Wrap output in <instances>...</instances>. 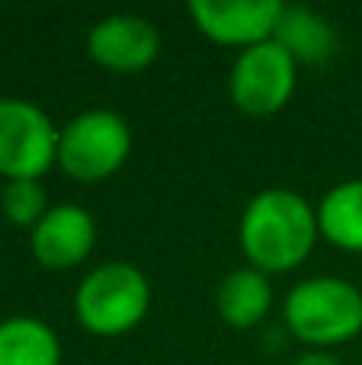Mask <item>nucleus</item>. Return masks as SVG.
<instances>
[{
	"mask_svg": "<svg viewBox=\"0 0 362 365\" xmlns=\"http://www.w3.org/2000/svg\"><path fill=\"white\" fill-rule=\"evenodd\" d=\"M318 240V205H311L295 189H260L250 195L237 221V244L244 259L269 279L305 266Z\"/></svg>",
	"mask_w": 362,
	"mask_h": 365,
	"instance_id": "nucleus-1",
	"label": "nucleus"
},
{
	"mask_svg": "<svg viewBox=\"0 0 362 365\" xmlns=\"http://www.w3.org/2000/svg\"><path fill=\"white\" fill-rule=\"evenodd\" d=\"M286 330L308 349H337L362 334V289L343 276H308L282 298Z\"/></svg>",
	"mask_w": 362,
	"mask_h": 365,
	"instance_id": "nucleus-2",
	"label": "nucleus"
},
{
	"mask_svg": "<svg viewBox=\"0 0 362 365\" xmlns=\"http://www.w3.org/2000/svg\"><path fill=\"white\" fill-rule=\"evenodd\" d=\"M151 311V282L132 263L109 259L77 282L74 317L90 336L115 340L138 327Z\"/></svg>",
	"mask_w": 362,
	"mask_h": 365,
	"instance_id": "nucleus-3",
	"label": "nucleus"
},
{
	"mask_svg": "<svg viewBox=\"0 0 362 365\" xmlns=\"http://www.w3.org/2000/svg\"><path fill=\"white\" fill-rule=\"evenodd\" d=\"M132 154V125L113 109H83L58 128V170L96 186L113 180Z\"/></svg>",
	"mask_w": 362,
	"mask_h": 365,
	"instance_id": "nucleus-4",
	"label": "nucleus"
},
{
	"mask_svg": "<svg viewBox=\"0 0 362 365\" xmlns=\"http://www.w3.org/2000/svg\"><path fill=\"white\" fill-rule=\"evenodd\" d=\"M58 167V125L38 103L0 96V180H42Z\"/></svg>",
	"mask_w": 362,
	"mask_h": 365,
	"instance_id": "nucleus-5",
	"label": "nucleus"
},
{
	"mask_svg": "<svg viewBox=\"0 0 362 365\" xmlns=\"http://www.w3.org/2000/svg\"><path fill=\"white\" fill-rule=\"evenodd\" d=\"M299 61L276 38L237 51L228 74V93L241 113L267 119L292 103L299 87Z\"/></svg>",
	"mask_w": 362,
	"mask_h": 365,
	"instance_id": "nucleus-6",
	"label": "nucleus"
},
{
	"mask_svg": "<svg viewBox=\"0 0 362 365\" xmlns=\"http://www.w3.org/2000/svg\"><path fill=\"white\" fill-rule=\"evenodd\" d=\"M282 10L279 0H192L190 19L209 42L247 51L276 36Z\"/></svg>",
	"mask_w": 362,
	"mask_h": 365,
	"instance_id": "nucleus-7",
	"label": "nucleus"
},
{
	"mask_svg": "<svg viewBox=\"0 0 362 365\" xmlns=\"http://www.w3.org/2000/svg\"><path fill=\"white\" fill-rule=\"evenodd\" d=\"M87 55L109 74H141L160 55V32L138 13H113L87 32Z\"/></svg>",
	"mask_w": 362,
	"mask_h": 365,
	"instance_id": "nucleus-8",
	"label": "nucleus"
},
{
	"mask_svg": "<svg viewBox=\"0 0 362 365\" xmlns=\"http://www.w3.org/2000/svg\"><path fill=\"white\" fill-rule=\"evenodd\" d=\"M96 218L74 202H55L45 218L29 231V250L38 266L68 272L87 263L96 250Z\"/></svg>",
	"mask_w": 362,
	"mask_h": 365,
	"instance_id": "nucleus-9",
	"label": "nucleus"
},
{
	"mask_svg": "<svg viewBox=\"0 0 362 365\" xmlns=\"http://www.w3.org/2000/svg\"><path fill=\"white\" fill-rule=\"evenodd\" d=\"M273 279L263 276L254 266L231 269L215 292V311L231 330H250L257 324H263L267 314L273 311Z\"/></svg>",
	"mask_w": 362,
	"mask_h": 365,
	"instance_id": "nucleus-10",
	"label": "nucleus"
},
{
	"mask_svg": "<svg viewBox=\"0 0 362 365\" xmlns=\"http://www.w3.org/2000/svg\"><path fill=\"white\" fill-rule=\"evenodd\" d=\"M276 42L299 61V68H314L333 58L337 51V29L324 13L311 6H289L282 10L279 26H276Z\"/></svg>",
	"mask_w": 362,
	"mask_h": 365,
	"instance_id": "nucleus-11",
	"label": "nucleus"
},
{
	"mask_svg": "<svg viewBox=\"0 0 362 365\" xmlns=\"http://www.w3.org/2000/svg\"><path fill=\"white\" fill-rule=\"evenodd\" d=\"M321 240L343 253H362V177L331 186L318 202Z\"/></svg>",
	"mask_w": 362,
	"mask_h": 365,
	"instance_id": "nucleus-12",
	"label": "nucleus"
},
{
	"mask_svg": "<svg viewBox=\"0 0 362 365\" xmlns=\"http://www.w3.org/2000/svg\"><path fill=\"white\" fill-rule=\"evenodd\" d=\"M64 349L58 334L38 317L0 321V365H61Z\"/></svg>",
	"mask_w": 362,
	"mask_h": 365,
	"instance_id": "nucleus-13",
	"label": "nucleus"
},
{
	"mask_svg": "<svg viewBox=\"0 0 362 365\" xmlns=\"http://www.w3.org/2000/svg\"><path fill=\"white\" fill-rule=\"evenodd\" d=\"M48 208V189L42 180H13L4 182V189H0V212L10 225L23 227V231H32Z\"/></svg>",
	"mask_w": 362,
	"mask_h": 365,
	"instance_id": "nucleus-14",
	"label": "nucleus"
},
{
	"mask_svg": "<svg viewBox=\"0 0 362 365\" xmlns=\"http://www.w3.org/2000/svg\"><path fill=\"white\" fill-rule=\"evenodd\" d=\"M292 365H343V362L333 353H327V349H305Z\"/></svg>",
	"mask_w": 362,
	"mask_h": 365,
	"instance_id": "nucleus-15",
	"label": "nucleus"
}]
</instances>
